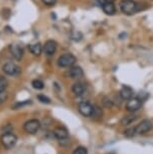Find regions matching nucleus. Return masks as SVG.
Masks as SVG:
<instances>
[{
  "label": "nucleus",
  "mask_w": 153,
  "mask_h": 154,
  "mask_svg": "<svg viewBox=\"0 0 153 154\" xmlns=\"http://www.w3.org/2000/svg\"><path fill=\"white\" fill-rule=\"evenodd\" d=\"M120 9L126 15H132L138 12L141 7L139 3H137L134 0H122L120 2Z\"/></svg>",
  "instance_id": "nucleus-1"
},
{
  "label": "nucleus",
  "mask_w": 153,
  "mask_h": 154,
  "mask_svg": "<svg viewBox=\"0 0 153 154\" xmlns=\"http://www.w3.org/2000/svg\"><path fill=\"white\" fill-rule=\"evenodd\" d=\"M77 62V59L74 54H72L70 53L63 54H62L59 60H57V66L60 68H71Z\"/></svg>",
  "instance_id": "nucleus-2"
},
{
  "label": "nucleus",
  "mask_w": 153,
  "mask_h": 154,
  "mask_svg": "<svg viewBox=\"0 0 153 154\" xmlns=\"http://www.w3.org/2000/svg\"><path fill=\"white\" fill-rule=\"evenodd\" d=\"M0 140H1V144L3 145L5 148L10 149V148H12L14 145L16 144L17 137L13 133H6V134H3L1 136Z\"/></svg>",
  "instance_id": "nucleus-3"
},
{
  "label": "nucleus",
  "mask_w": 153,
  "mask_h": 154,
  "mask_svg": "<svg viewBox=\"0 0 153 154\" xmlns=\"http://www.w3.org/2000/svg\"><path fill=\"white\" fill-rule=\"evenodd\" d=\"M2 69L6 75H13V77H16L21 72V69H20L19 66L12 62H7L6 63H4V66H2Z\"/></svg>",
  "instance_id": "nucleus-4"
},
{
  "label": "nucleus",
  "mask_w": 153,
  "mask_h": 154,
  "mask_svg": "<svg viewBox=\"0 0 153 154\" xmlns=\"http://www.w3.org/2000/svg\"><path fill=\"white\" fill-rule=\"evenodd\" d=\"M40 128V122L36 119H31L28 120L27 122H25L23 125V129L24 131L28 133V134H34L39 130Z\"/></svg>",
  "instance_id": "nucleus-5"
},
{
  "label": "nucleus",
  "mask_w": 153,
  "mask_h": 154,
  "mask_svg": "<svg viewBox=\"0 0 153 154\" xmlns=\"http://www.w3.org/2000/svg\"><path fill=\"white\" fill-rule=\"evenodd\" d=\"M152 129V123L150 120H145L141 121L139 124L135 126V131H136V135H141L145 134V133L149 132Z\"/></svg>",
  "instance_id": "nucleus-6"
},
{
  "label": "nucleus",
  "mask_w": 153,
  "mask_h": 154,
  "mask_svg": "<svg viewBox=\"0 0 153 154\" xmlns=\"http://www.w3.org/2000/svg\"><path fill=\"white\" fill-rule=\"evenodd\" d=\"M142 107V101H140L138 98H131L127 101L126 103V109L127 111L134 113L138 111Z\"/></svg>",
  "instance_id": "nucleus-7"
},
{
  "label": "nucleus",
  "mask_w": 153,
  "mask_h": 154,
  "mask_svg": "<svg viewBox=\"0 0 153 154\" xmlns=\"http://www.w3.org/2000/svg\"><path fill=\"white\" fill-rule=\"evenodd\" d=\"M79 112L84 117H91L94 112V106L89 102H82L79 104Z\"/></svg>",
  "instance_id": "nucleus-8"
},
{
  "label": "nucleus",
  "mask_w": 153,
  "mask_h": 154,
  "mask_svg": "<svg viewBox=\"0 0 153 154\" xmlns=\"http://www.w3.org/2000/svg\"><path fill=\"white\" fill-rule=\"evenodd\" d=\"M10 53L16 60H20L23 57V48L18 43H14L10 45Z\"/></svg>",
  "instance_id": "nucleus-9"
},
{
  "label": "nucleus",
  "mask_w": 153,
  "mask_h": 154,
  "mask_svg": "<svg viewBox=\"0 0 153 154\" xmlns=\"http://www.w3.org/2000/svg\"><path fill=\"white\" fill-rule=\"evenodd\" d=\"M57 42H54V40H47V42L44 43V46H43V51H44V54H47L48 57H51L54 56V54H56L57 51Z\"/></svg>",
  "instance_id": "nucleus-10"
},
{
  "label": "nucleus",
  "mask_w": 153,
  "mask_h": 154,
  "mask_svg": "<svg viewBox=\"0 0 153 154\" xmlns=\"http://www.w3.org/2000/svg\"><path fill=\"white\" fill-rule=\"evenodd\" d=\"M68 75L71 78V79H75V80L81 79V78L84 75V71L79 66H71L70 69H69Z\"/></svg>",
  "instance_id": "nucleus-11"
},
{
  "label": "nucleus",
  "mask_w": 153,
  "mask_h": 154,
  "mask_svg": "<svg viewBox=\"0 0 153 154\" xmlns=\"http://www.w3.org/2000/svg\"><path fill=\"white\" fill-rule=\"evenodd\" d=\"M119 95L122 100H127L128 101L129 99L133 98V95H134V92L132 88H130L128 86H123L121 88L120 92H119Z\"/></svg>",
  "instance_id": "nucleus-12"
},
{
  "label": "nucleus",
  "mask_w": 153,
  "mask_h": 154,
  "mask_svg": "<svg viewBox=\"0 0 153 154\" xmlns=\"http://www.w3.org/2000/svg\"><path fill=\"white\" fill-rule=\"evenodd\" d=\"M54 135L59 140H63L69 137V131L63 127H57L54 130Z\"/></svg>",
  "instance_id": "nucleus-13"
},
{
  "label": "nucleus",
  "mask_w": 153,
  "mask_h": 154,
  "mask_svg": "<svg viewBox=\"0 0 153 154\" xmlns=\"http://www.w3.org/2000/svg\"><path fill=\"white\" fill-rule=\"evenodd\" d=\"M102 9L107 15H114L116 13V7L113 2H104L102 4Z\"/></svg>",
  "instance_id": "nucleus-14"
},
{
  "label": "nucleus",
  "mask_w": 153,
  "mask_h": 154,
  "mask_svg": "<svg viewBox=\"0 0 153 154\" xmlns=\"http://www.w3.org/2000/svg\"><path fill=\"white\" fill-rule=\"evenodd\" d=\"M72 91H73V93L76 96H82L84 93H85L86 91V87L85 85H84L83 83H81V82H77V83H75L73 87H72Z\"/></svg>",
  "instance_id": "nucleus-15"
},
{
  "label": "nucleus",
  "mask_w": 153,
  "mask_h": 154,
  "mask_svg": "<svg viewBox=\"0 0 153 154\" xmlns=\"http://www.w3.org/2000/svg\"><path fill=\"white\" fill-rule=\"evenodd\" d=\"M28 48H29L30 53L34 54V56L38 57L41 54L42 51H43V48L42 45H40L39 42H36V43H32V45H29V46H28Z\"/></svg>",
  "instance_id": "nucleus-16"
},
{
  "label": "nucleus",
  "mask_w": 153,
  "mask_h": 154,
  "mask_svg": "<svg viewBox=\"0 0 153 154\" xmlns=\"http://www.w3.org/2000/svg\"><path fill=\"white\" fill-rule=\"evenodd\" d=\"M137 118H138L137 115H135L132 113V114H130V115L124 116V117L122 118V120H121V124L124 125V126H126V125H130L131 123H133Z\"/></svg>",
  "instance_id": "nucleus-17"
},
{
  "label": "nucleus",
  "mask_w": 153,
  "mask_h": 154,
  "mask_svg": "<svg viewBox=\"0 0 153 154\" xmlns=\"http://www.w3.org/2000/svg\"><path fill=\"white\" fill-rule=\"evenodd\" d=\"M32 87L35 90H42L44 88V83L40 80H33L32 81Z\"/></svg>",
  "instance_id": "nucleus-18"
},
{
  "label": "nucleus",
  "mask_w": 153,
  "mask_h": 154,
  "mask_svg": "<svg viewBox=\"0 0 153 154\" xmlns=\"http://www.w3.org/2000/svg\"><path fill=\"white\" fill-rule=\"evenodd\" d=\"M124 135L128 138H131V137H134L136 135V131H135V127H132V128H129L124 131Z\"/></svg>",
  "instance_id": "nucleus-19"
},
{
  "label": "nucleus",
  "mask_w": 153,
  "mask_h": 154,
  "mask_svg": "<svg viewBox=\"0 0 153 154\" xmlns=\"http://www.w3.org/2000/svg\"><path fill=\"white\" fill-rule=\"evenodd\" d=\"M7 88V81L4 77H0V93L4 92Z\"/></svg>",
  "instance_id": "nucleus-20"
},
{
  "label": "nucleus",
  "mask_w": 153,
  "mask_h": 154,
  "mask_svg": "<svg viewBox=\"0 0 153 154\" xmlns=\"http://www.w3.org/2000/svg\"><path fill=\"white\" fill-rule=\"evenodd\" d=\"M91 117L93 118H102V110H101L100 108H98V107H95L94 106V112L93 114H92Z\"/></svg>",
  "instance_id": "nucleus-21"
},
{
  "label": "nucleus",
  "mask_w": 153,
  "mask_h": 154,
  "mask_svg": "<svg viewBox=\"0 0 153 154\" xmlns=\"http://www.w3.org/2000/svg\"><path fill=\"white\" fill-rule=\"evenodd\" d=\"M73 154H88V150H87L86 147L84 146H79L78 148L74 150Z\"/></svg>",
  "instance_id": "nucleus-22"
},
{
  "label": "nucleus",
  "mask_w": 153,
  "mask_h": 154,
  "mask_svg": "<svg viewBox=\"0 0 153 154\" xmlns=\"http://www.w3.org/2000/svg\"><path fill=\"white\" fill-rule=\"evenodd\" d=\"M37 99H38V101L40 103H43V104H50V99L47 97V96L44 95H38L37 96Z\"/></svg>",
  "instance_id": "nucleus-23"
},
{
  "label": "nucleus",
  "mask_w": 153,
  "mask_h": 154,
  "mask_svg": "<svg viewBox=\"0 0 153 154\" xmlns=\"http://www.w3.org/2000/svg\"><path fill=\"white\" fill-rule=\"evenodd\" d=\"M28 104H31V101L30 100H26V101H23V102H21V103H17L15 104L12 108L14 110H17V109H19V108H21V107H23V106H26L28 105Z\"/></svg>",
  "instance_id": "nucleus-24"
},
{
  "label": "nucleus",
  "mask_w": 153,
  "mask_h": 154,
  "mask_svg": "<svg viewBox=\"0 0 153 154\" xmlns=\"http://www.w3.org/2000/svg\"><path fill=\"white\" fill-rule=\"evenodd\" d=\"M103 104H104V106H105V107H112L114 103H113V101H112V99L108 96V97H104Z\"/></svg>",
  "instance_id": "nucleus-25"
},
{
  "label": "nucleus",
  "mask_w": 153,
  "mask_h": 154,
  "mask_svg": "<svg viewBox=\"0 0 153 154\" xmlns=\"http://www.w3.org/2000/svg\"><path fill=\"white\" fill-rule=\"evenodd\" d=\"M41 1H42V3L45 4L47 6H54V5H56L57 0H41Z\"/></svg>",
  "instance_id": "nucleus-26"
},
{
  "label": "nucleus",
  "mask_w": 153,
  "mask_h": 154,
  "mask_svg": "<svg viewBox=\"0 0 153 154\" xmlns=\"http://www.w3.org/2000/svg\"><path fill=\"white\" fill-rule=\"evenodd\" d=\"M6 99H7V94L5 93V91L0 93V104H2L3 102H5Z\"/></svg>",
  "instance_id": "nucleus-27"
},
{
  "label": "nucleus",
  "mask_w": 153,
  "mask_h": 154,
  "mask_svg": "<svg viewBox=\"0 0 153 154\" xmlns=\"http://www.w3.org/2000/svg\"><path fill=\"white\" fill-rule=\"evenodd\" d=\"M115 0H105V2H114Z\"/></svg>",
  "instance_id": "nucleus-28"
},
{
  "label": "nucleus",
  "mask_w": 153,
  "mask_h": 154,
  "mask_svg": "<svg viewBox=\"0 0 153 154\" xmlns=\"http://www.w3.org/2000/svg\"><path fill=\"white\" fill-rule=\"evenodd\" d=\"M107 154H115L114 152H110V153H107Z\"/></svg>",
  "instance_id": "nucleus-29"
}]
</instances>
